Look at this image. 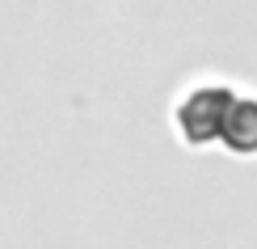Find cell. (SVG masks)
I'll return each instance as SVG.
<instances>
[{
  "label": "cell",
  "instance_id": "6da1fadb",
  "mask_svg": "<svg viewBox=\"0 0 257 249\" xmlns=\"http://www.w3.org/2000/svg\"><path fill=\"white\" fill-rule=\"evenodd\" d=\"M232 97L236 93L223 89V85H202V89H194L190 97H181V106H177V131H181V139L194 144V148L215 144Z\"/></svg>",
  "mask_w": 257,
  "mask_h": 249
},
{
  "label": "cell",
  "instance_id": "7a4b0ae2",
  "mask_svg": "<svg viewBox=\"0 0 257 249\" xmlns=\"http://www.w3.org/2000/svg\"><path fill=\"white\" fill-rule=\"evenodd\" d=\"M219 144L236 156H253L257 152V102L249 97H232L228 114L219 127Z\"/></svg>",
  "mask_w": 257,
  "mask_h": 249
}]
</instances>
